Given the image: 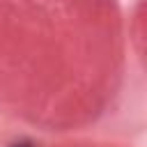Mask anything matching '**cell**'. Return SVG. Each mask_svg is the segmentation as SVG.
Returning <instances> with one entry per match:
<instances>
[{
    "mask_svg": "<svg viewBox=\"0 0 147 147\" xmlns=\"http://www.w3.org/2000/svg\"><path fill=\"white\" fill-rule=\"evenodd\" d=\"M11 147H32L30 142H16V145H11Z\"/></svg>",
    "mask_w": 147,
    "mask_h": 147,
    "instance_id": "6da1fadb",
    "label": "cell"
}]
</instances>
